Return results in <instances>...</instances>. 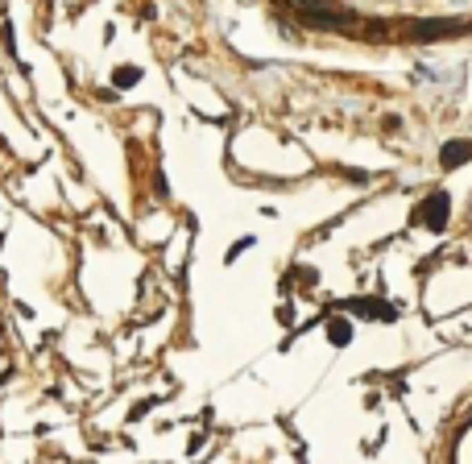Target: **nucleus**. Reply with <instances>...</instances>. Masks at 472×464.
I'll list each match as a JSON object with an SVG mask.
<instances>
[{
    "label": "nucleus",
    "instance_id": "f257e3e1",
    "mask_svg": "<svg viewBox=\"0 0 472 464\" xmlns=\"http://www.w3.org/2000/svg\"><path fill=\"white\" fill-rule=\"evenodd\" d=\"M290 4L303 12V21H307V25L340 29V25H348V21H352V12H340V4H336V0H290Z\"/></svg>",
    "mask_w": 472,
    "mask_h": 464
},
{
    "label": "nucleus",
    "instance_id": "f03ea898",
    "mask_svg": "<svg viewBox=\"0 0 472 464\" xmlns=\"http://www.w3.org/2000/svg\"><path fill=\"white\" fill-rule=\"evenodd\" d=\"M448 203H452V199H448L444 191H435V195H427V203L419 207V220H423V224H427L431 232H444V224H448V212H452Z\"/></svg>",
    "mask_w": 472,
    "mask_h": 464
},
{
    "label": "nucleus",
    "instance_id": "7ed1b4c3",
    "mask_svg": "<svg viewBox=\"0 0 472 464\" xmlns=\"http://www.w3.org/2000/svg\"><path fill=\"white\" fill-rule=\"evenodd\" d=\"M464 25L460 21H415L410 25V37L415 41H440L444 33H460Z\"/></svg>",
    "mask_w": 472,
    "mask_h": 464
},
{
    "label": "nucleus",
    "instance_id": "20e7f679",
    "mask_svg": "<svg viewBox=\"0 0 472 464\" xmlns=\"http://www.w3.org/2000/svg\"><path fill=\"white\" fill-rule=\"evenodd\" d=\"M352 315H369V319H394L398 311L390 307V303H381V299H348L344 303Z\"/></svg>",
    "mask_w": 472,
    "mask_h": 464
},
{
    "label": "nucleus",
    "instance_id": "39448f33",
    "mask_svg": "<svg viewBox=\"0 0 472 464\" xmlns=\"http://www.w3.org/2000/svg\"><path fill=\"white\" fill-rule=\"evenodd\" d=\"M472 162V141H448L444 149H440V166L444 170H456V166H464Z\"/></svg>",
    "mask_w": 472,
    "mask_h": 464
},
{
    "label": "nucleus",
    "instance_id": "423d86ee",
    "mask_svg": "<svg viewBox=\"0 0 472 464\" xmlns=\"http://www.w3.org/2000/svg\"><path fill=\"white\" fill-rule=\"evenodd\" d=\"M328 340H332L336 349H344V344L352 340V324H348V319H332V324H328Z\"/></svg>",
    "mask_w": 472,
    "mask_h": 464
},
{
    "label": "nucleus",
    "instance_id": "0eeeda50",
    "mask_svg": "<svg viewBox=\"0 0 472 464\" xmlns=\"http://www.w3.org/2000/svg\"><path fill=\"white\" fill-rule=\"evenodd\" d=\"M116 87H133V83H141V71L137 66H116Z\"/></svg>",
    "mask_w": 472,
    "mask_h": 464
},
{
    "label": "nucleus",
    "instance_id": "6e6552de",
    "mask_svg": "<svg viewBox=\"0 0 472 464\" xmlns=\"http://www.w3.org/2000/svg\"><path fill=\"white\" fill-rule=\"evenodd\" d=\"M249 245H253V236H245V241H236V245H232V253H228V261H232V257H240V253H245Z\"/></svg>",
    "mask_w": 472,
    "mask_h": 464
}]
</instances>
